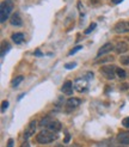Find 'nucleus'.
<instances>
[{
  "instance_id": "nucleus-5",
  "label": "nucleus",
  "mask_w": 129,
  "mask_h": 147,
  "mask_svg": "<svg viewBox=\"0 0 129 147\" xmlns=\"http://www.w3.org/2000/svg\"><path fill=\"white\" fill-rule=\"evenodd\" d=\"M74 89L78 91V92H86L89 90V80L87 79H77L74 82Z\"/></svg>"
},
{
  "instance_id": "nucleus-17",
  "label": "nucleus",
  "mask_w": 129,
  "mask_h": 147,
  "mask_svg": "<svg viewBox=\"0 0 129 147\" xmlns=\"http://www.w3.org/2000/svg\"><path fill=\"white\" fill-rule=\"evenodd\" d=\"M116 74H117L120 78L124 79V78H126V76H127V73H126V71H124V69H122V68H116Z\"/></svg>"
},
{
  "instance_id": "nucleus-27",
  "label": "nucleus",
  "mask_w": 129,
  "mask_h": 147,
  "mask_svg": "<svg viewBox=\"0 0 129 147\" xmlns=\"http://www.w3.org/2000/svg\"><path fill=\"white\" fill-rule=\"evenodd\" d=\"M127 89H128V85H127V84H124V85L121 86V90H122V91H124V90H127Z\"/></svg>"
},
{
  "instance_id": "nucleus-24",
  "label": "nucleus",
  "mask_w": 129,
  "mask_h": 147,
  "mask_svg": "<svg viewBox=\"0 0 129 147\" xmlns=\"http://www.w3.org/2000/svg\"><path fill=\"white\" fill-rule=\"evenodd\" d=\"M123 0H111V3L114 4V5H117V4H121Z\"/></svg>"
},
{
  "instance_id": "nucleus-11",
  "label": "nucleus",
  "mask_w": 129,
  "mask_h": 147,
  "mask_svg": "<svg viewBox=\"0 0 129 147\" xmlns=\"http://www.w3.org/2000/svg\"><path fill=\"white\" fill-rule=\"evenodd\" d=\"M11 24L13 26H22V24H23V20H22V17H20V13L19 12H16L12 14V17L10 19Z\"/></svg>"
},
{
  "instance_id": "nucleus-30",
  "label": "nucleus",
  "mask_w": 129,
  "mask_h": 147,
  "mask_svg": "<svg viewBox=\"0 0 129 147\" xmlns=\"http://www.w3.org/2000/svg\"><path fill=\"white\" fill-rule=\"evenodd\" d=\"M56 147H66V146H62V145H57Z\"/></svg>"
},
{
  "instance_id": "nucleus-3",
  "label": "nucleus",
  "mask_w": 129,
  "mask_h": 147,
  "mask_svg": "<svg viewBox=\"0 0 129 147\" xmlns=\"http://www.w3.org/2000/svg\"><path fill=\"white\" fill-rule=\"evenodd\" d=\"M12 9H13V4L10 0H4L1 3V5H0V22L1 23H5L7 18L10 17Z\"/></svg>"
},
{
  "instance_id": "nucleus-8",
  "label": "nucleus",
  "mask_w": 129,
  "mask_h": 147,
  "mask_svg": "<svg viewBox=\"0 0 129 147\" xmlns=\"http://www.w3.org/2000/svg\"><path fill=\"white\" fill-rule=\"evenodd\" d=\"M80 99L79 98H77V97H73V98H69V99H67V102H66V109L68 110H73V109H75L77 107H79L80 105Z\"/></svg>"
},
{
  "instance_id": "nucleus-4",
  "label": "nucleus",
  "mask_w": 129,
  "mask_h": 147,
  "mask_svg": "<svg viewBox=\"0 0 129 147\" xmlns=\"http://www.w3.org/2000/svg\"><path fill=\"white\" fill-rule=\"evenodd\" d=\"M100 73L106 78V79H110L112 80L116 76V67L114 65H108V66H103L100 68Z\"/></svg>"
},
{
  "instance_id": "nucleus-9",
  "label": "nucleus",
  "mask_w": 129,
  "mask_h": 147,
  "mask_svg": "<svg viewBox=\"0 0 129 147\" xmlns=\"http://www.w3.org/2000/svg\"><path fill=\"white\" fill-rule=\"evenodd\" d=\"M61 91H62V93L67 94V96H71V94L73 93V84H72L71 80H67L66 83H63V85L61 87Z\"/></svg>"
},
{
  "instance_id": "nucleus-6",
  "label": "nucleus",
  "mask_w": 129,
  "mask_h": 147,
  "mask_svg": "<svg viewBox=\"0 0 129 147\" xmlns=\"http://www.w3.org/2000/svg\"><path fill=\"white\" fill-rule=\"evenodd\" d=\"M36 126H37V122H36V121H31L30 123L28 124V127L25 128V131H24V139H25V140H28L29 138L35 134Z\"/></svg>"
},
{
  "instance_id": "nucleus-18",
  "label": "nucleus",
  "mask_w": 129,
  "mask_h": 147,
  "mask_svg": "<svg viewBox=\"0 0 129 147\" xmlns=\"http://www.w3.org/2000/svg\"><path fill=\"white\" fill-rule=\"evenodd\" d=\"M96 26H97V24H96V23H92V24H91V25H90V26H89V28L85 30V34H86V35H89V34H90L92 30H95Z\"/></svg>"
},
{
  "instance_id": "nucleus-28",
  "label": "nucleus",
  "mask_w": 129,
  "mask_h": 147,
  "mask_svg": "<svg viewBox=\"0 0 129 147\" xmlns=\"http://www.w3.org/2000/svg\"><path fill=\"white\" fill-rule=\"evenodd\" d=\"M20 147H30V145H29V142H26V141H25L24 144H22V146H20Z\"/></svg>"
},
{
  "instance_id": "nucleus-15",
  "label": "nucleus",
  "mask_w": 129,
  "mask_h": 147,
  "mask_svg": "<svg viewBox=\"0 0 129 147\" xmlns=\"http://www.w3.org/2000/svg\"><path fill=\"white\" fill-rule=\"evenodd\" d=\"M10 49H11V46H10L6 41H3V43H1V57H4L5 54H6Z\"/></svg>"
},
{
  "instance_id": "nucleus-7",
  "label": "nucleus",
  "mask_w": 129,
  "mask_h": 147,
  "mask_svg": "<svg viewBox=\"0 0 129 147\" xmlns=\"http://www.w3.org/2000/svg\"><path fill=\"white\" fill-rule=\"evenodd\" d=\"M115 32L117 34H126L129 31V23L128 22H118L114 28Z\"/></svg>"
},
{
  "instance_id": "nucleus-2",
  "label": "nucleus",
  "mask_w": 129,
  "mask_h": 147,
  "mask_svg": "<svg viewBox=\"0 0 129 147\" xmlns=\"http://www.w3.org/2000/svg\"><path fill=\"white\" fill-rule=\"evenodd\" d=\"M40 126L43 128H47L49 130H52V131H55V133H59V131L61 130L62 126H61V123L55 120V119H52L50 116H46V117H43V119L41 120L40 122Z\"/></svg>"
},
{
  "instance_id": "nucleus-29",
  "label": "nucleus",
  "mask_w": 129,
  "mask_h": 147,
  "mask_svg": "<svg viewBox=\"0 0 129 147\" xmlns=\"http://www.w3.org/2000/svg\"><path fill=\"white\" fill-rule=\"evenodd\" d=\"M35 54H36V55H37V56H42V53H41V51H40L38 49H37V50H36V51H35Z\"/></svg>"
},
{
  "instance_id": "nucleus-19",
  "label": "nucleus",
  "mask_w": 129,
  "mask_h": 147,
  "mask_svg": "<svg viewBox=\"0 0 129 147\" xmlns=\"http://www.w3.org/2000/svg\"><path fill=\"white\" fill-rule=\"evenodd\" d=\"M123 65H129V55L126 56H121V60H120Z\"/></svg>"
},
{
  "instance_id": "nucleus-16",
  "label": "nucleus",
  "mask_w": 129,
  "mask_h": 147,
  "mask_svg": "<svg viewBox=\"0 0 129 147\" xmlns=\"http://www.w3.org/2000/svg\"><path fill=\"white\" fill-rule=\"evenodd\" d=\"M23 76H19V77H16V78H14L13 80H12V83H11V86L12 87H17L22 82H23Z\"/></svg>"
},
{
  "instance_id": "nucleus-13",
  "label": "nucleus",
  "mask_w": 129,
  "mask_h": 147,
  "mask_svg": "<svg viewBox=\"0 0 129 147\" xmlns=\"http://www.w3.org/2000/svg\"><path fill=\"white\" fill-rule=\"evenodd\" d=\"M117 140L118 142L123 144V145H129V131H122L117 135Z\"/></svg>"
},
{
  "instance_id": "nucleus-20",
  "label": "nucleus",
  "mask_w": 129,
  "mask_h": 147,
  "mask_svg": "<svg viewBox=\"0 0 129 147\" xmlns=\"http://www.w3.org/2000/svg\"><path fill=\"white\" fill-rule=\"evenodd\" d=\"M7 107H9V102L4 100V102L1 103V113H5V110L7 109Z\"/></svg>"
},
{
  "instance_id": "nucleus-10",
  "label": "nucleus",
  "mask_w": 129,
  "mask_h": 147,
  "mask_svg": "<svg viewBox=\"0 0 129 147\" xmlns=\"http://www.w3.org/2000/svg\"><path fill=\"white\" fill-rule=\"evenodd\" d=\"M112 49H114V46L111 45V43H105V45H103L102 47L99 48L98 53H97V56L99 57V56H102V55H105V54L109 53V51H111Z\"/></svg>"
},
{
  "instance_id": "nucleus-12",
  "label": "nucleus",
  "mask_w": 129,
  "mask_h": 147,
  "mask_svg": "<svg viewBox=\"0 0 129 147\" xmlns=\"http://www.w3.org/2000/svg\"><path fill=\"white\" fill-rule=\"evenodd\" d=\"M115 50H116V53H118V54H123L128 50V45L123 41L117 42V45L115 46Z\"/></svg>"
},
{
  "instance_id": "nucleus-25",
  "label": "nucleus",
  "mask_w": 129,
  "mask_h": 147,
  "mask_svg": "<svg viewBox=\"0 0 129 147\" xmlns=\"http://www.w3.org/2000/svg\"><path fill=\"white\" fill-rule=\"evenodd\" d=\"M7 147H13V140L12 139H10L9 142H7Z\"/></svg>"
},
{
  "instance_id": "nucleus-14",
  "label": "nucleus",
  "mask_w": 129,
  "mask_h": 147,
  "mask_svg": "<svg viewBox=\"0 0 129 147\" xmlns=\"http://www.w3.org/2000/svg\"><path fill=\"white\" fill-rule=\"evenodd\" d=\"M11 38L14 43H17V45H20L22 42L24 41V34H22V32H16V34H13L11 36Z\"/></svg>"
},
{
  "instance_id": "nucleus-1",
  "label": "nucleus",
  "mask_w": 129,
  "mask_h": 147,
  "mask_svg": "<svg viewBox=\"0 0 129 147\" xmlns=\"http://www.w3.org/2000/svg\"><path fill=\"white\" fill-rule=\"evenodd\" d=\"M56 139H57V133L49 130V129H43L37 134V136H36V141L42 145H47V144L55 141Z\"/></svg>"
},
{
  "instance_id": "nucleus-21",
  "label": "nucleus",
  "mask_w": 129,
  "mask_h": 147,
  "mask_svg": "<svg viewBox=\"0 0 129 147\" xmlns=\"http://www.w3.org/2000/svg\"><path fill=\"white\" fill-rule=\"evenodd\" d=\"M80 49H81V46H77L75 48H73V49L69 51V54H68V55H73V54H75L77 51H78V50H80Z\"/></svg>"
},
{
  "instance_id": "nucleus-22",
  "label": "nucleus",
  "mask_w": 129,
  "mask_h": 147,
  "mask_svg": "<svg viewBox=\"0 0 129 147\" xmlns=\"http://www.w3.org/2000/svg\"><path fill=\"white\" fill-rule=\"evenodd\" d=\"M122 124H123V127L129 128V117H126V119H123V121H122Z\"/></svg>"
},
{
  "instance_id": "nucleus-26",
  "label": "nucleus",
  "mask_w": 129,
  "mask_h": 147,
  "mask_svg": "<svg viewBox=\"0 0 129 147\" xmlns=\"http://www.w3.org/2000/svg\"><path fill=\"white\" fill-rule=\"evenodd\" d=\"M69 142V134L66 133V139H64V144H68Z\"/></svg>"
},
{
  "instance_id": "nucleus-32",
  "label": "nucleus",
  "mask_w": 129,
  "mask_h": 147,
  "mask_svg": "<svg viewBox=\"0 0 129 147\" xmlns=\"http://www.w3.org/2000/svg\"><path fill=\"white\" fill-rule=\"evenodd\" d=\"M128 98H129V94H128Z\"/></svg>"
},
{
  "instance_id": "nucleus-31",
  "label": "nucleus",
  "mask_w": 129,
  "mask_h": 147,
  "mask_svg": "<svg viewBox=\"0 0 129 147\" xmlns=\"http://www.w3.org/2000/svg\"><path fill=\"white\" fill-rule=\"evenodd\" d=\"M118 147H124V146H118Z\"/></svg>"
},
{
  "instance_id": "nucleus-23",
  "label": "nucleus",
  "mask_w": 129,
  "mask_h": 147,
  "mask_svg": "<svg viewBox=\"0 0 129 147\" xmlns=\"http://www.w3.org/2000/svg\"><path fill=\"white\" fill-rule=\"evenodd\" d=\"M75 63H66L64 65V68H67V69H71V68H74L75 67Z\"/></svg>"
}]
</instances>
